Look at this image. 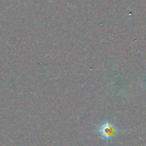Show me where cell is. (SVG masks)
<instances>
[{"label":"cell","mask_w":146,"mask_h":146,"mask_svg":"<svg viewBox=\"0 0 146 146\" xmlns=\"http://www.w3.org/2000/svg\"><path fill=\"white\" fill-rule=\"evenodd\" d=\"M96 131L100 135L101 138L106 142L113 141L116 136L118 129L115 124L110 122L109 120H105L102 123L98 125L96 128Z\"/></svg>","instance_id":"obj_1"}]
</instances>
